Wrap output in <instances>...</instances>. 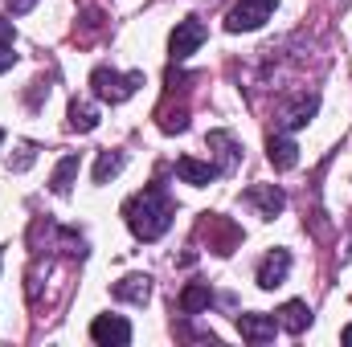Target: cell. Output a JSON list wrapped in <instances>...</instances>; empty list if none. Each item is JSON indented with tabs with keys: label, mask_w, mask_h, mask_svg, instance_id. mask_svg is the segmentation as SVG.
Wrapping results in <instances>:
<instances>
[{
	"label": "cell",
	"mask_w": 352,
	"mask_h": 347,
	"mask_svg": "<svg viewBox=\"0 0 352 347\" xmlns=\"http://www.w3.org/2000/svg\"><path fill=\"white\" fill-rule=\"evenodd\" d=\"M74 176H78V156H66V160L54 168V176H50V188H54L58 196H66V192L74 188Z\"/></svg>",
	"instance_id": "cell-16"
},
{
	"label": "cell",
	"mask_w": 352,
	"mask_h": 347,
	"mask_svg": "<svg viewBox=\"0 0 352 347\" xmlns=\"http://www.w3.org/2000/svg\"><path fill=\"white\" fill-rule=\"evenodd\" d=\"M115 298L144 307V302L152 298V278H148V274H127L123 282H115Z\"/></svg>",
	"instance_id": "cell-12"
},
{
	"label": "cell",
	"mask_w": 352,
	"mask_h": 347,
	"mask_svg": "<svg viewBox=\"0 0 352 347\" xmlns=\"http://www.w3.org/2000/svg\"><path fill=\"white\" fill-rule=\"evenodd\" d=\"M37 0H8V12H29Z\"/></svg>",
	"instance_id": "cell-23"
},
{
	"label": "cell",
	"mask_w": 352,
	"mask_h": 347,
	"mask_svg": "<svg viewBox=\"0 0 352 347\" xmlns=\"http://www.w3.org/2000/svg\"><path fill=\"white\" fill-rule=\"evenodd\" d=\"M176 176L184 180V184H192V188H205V184H213L217 180V164H201V160H192V156H180L176 160Z\"/></svg>",
	"instance_id": "cell-11"
},
{
	"label": "cell",
	"mask_w": 352,
	"mask_h": 347,
	"mask_svg": "<svg viewBox=\"0 0 352 347\" xmlns=\"http://www.w3.org/2000/svg\"><path fill=\"white\" fill-rule=\"evenodd\" d=\"M278 327H283L287 335H303V331L311 327V307L299 302V298L283 302V307H278Z\"/></svg>",
	"instance_id": "cell-10"
},
{
	"label": "cell",
	"mask_w": 352,
	"mask_h": 347,
	"mask_svg": "<svg viewBox=\"0 0 352 347\" xmlns=\"http://www.w3.org/2000/svg\"><path fill=\"white\" fill-rule=\"evenodd\" d=\"M90 339L102 347H127L131 344V323L123 315H98L90 323Z\"/></svg>",
	"instance_id": "cell-5"
},
{
	"label": "cell",
	"mask_w": 352,
	"mask_h": 347,
	"mask_svg": "<svg viewBox=\"0 0 352 347\" xmlns=\"http://www.w3.org/2000/svg\"><path fill=\"white\" fill-rule=\"evenodd\" d=\"M266 160H270L274 172H291L299 164V143L291 135H270L266 139Z\"/></svg>",
	"instance_id": "cell-7"
},
{
	"label": "cell",
	"mask_w": 352,
	"mask_h": 347,
	"mask_svg": "<svg viewBox=\"0 0 352 347\" xmlns=\"http://www.w3.org/2000/svg\"><path fill=\"white\" fill-rule=\"evenodd\" d=\"M209 302H213V290H209L205 282H192V286L180 290V311H184V315H201Z\"/></svg>",
	"instance_id": "cell-15"
},
{
	"label": "cell",
	"mask_w": 352,
	"mask_h": 347,
	"mask_svg": "<svg viewBox=\"0 0 352 347\" xmlns=\"http://www.w3.org/2000/svg\"><path fill=\"white\" fill-rule=\"evenodd\" d=\"M94 127H98V110H94L90 102H78V98H74V102H70V131H82V135H87Z\"/></svg>",
	"instance_id": "cell-17"
},
{
	"label": "cell",
	"mask_w": 352,
	"mask_h": 347,
	"mask_svg": "<svg viewBox=\"0 0 352 347\" xmlns=\"http://www.w3.org/2000/svg\"><path fill=\"white\" fill-rule=\"evenodd\" d=\"M238 331L246 344H270L278 331V319L274 315H238Z\"/></svg>",
	"instance_id": "cell-9"
},
{
	"label": "cell",
	"mask_w": 352,
	"mask_h": 347,
	"mask_svg": "<svg viewBox=\"0 0 352 347\" xmlns=\"http://www.w3.org/2000/svg\"><path fill=\"white\" fill-rule=\"evenodd\" d=\"M213 152H217V172H230L234 164H238V143L226 135V131H209V139H205Z\"/></svg>",
	"instance_id": "cell-14"
},
{
	"label": "cell",
	"mask_w": 352,
	"mask_h": 347,
	"mask_svg": "<svg viewBox=\"0 0 352 347\" xmlns=\"http://www.w3.org/2000/svg\"><path fill=\"white\" fill-rule=\"evenodd\" d=\"M29 164H33V147L25 143V147H21V156H16V160H8V168H12V172H21V168H29Z\"/></svg>",
	"instance_id": "cell-21"
},
{
	"label": "cell",
	"mask_w": 352,
	"mask_h": 347,
	"mask_svg": "<svg viewBox=\"0 0 352 347\" xmlns=\"http://www.w3.org/2000/svg\"><path fill=\"white\" fill-rule=\"evenodd\" d=\"M127 225H131V233L140 237V241H160L164 233H168V225H173L176 208L173 200H168V192L160 188V184H152V188H144V192H135L131 200H127Z\"/></svg>",
	"instance_id": "cell-1"
},
{
	"label": "cell",
	"mask_w": 352,
	"mask_h": 347,
	"mask_svg": "<svg viewBox=\"0 0 352 347\" xmlns=\"http://www.w3.org/2000/svg\"><path fill=\"white\" fill-rule=\"evenodd\" d=\"M0 139H4V131H0Z\"/></svg>",
	"instance_id": "cell-26"
},
{
	"label": "cell",
	"mask_w": 352,
	"mask_h": 347,
	"mask_svg": "<svg viewBox=\"0 0 352 347\" xmlns=\"http://www.w3.org/2000/svg\"><path fill=\"white\" fill-rule=\"evenodd\" d=\"M287 274H291V250H270L263 258V265H258V286L274 290V286L287 282Z\"/></svg>",
	"instance_id": "cell-6"
},
{
	"label": "cell",
	"mask_w": 352,
	"mask_h": 347,
	"mask_svg": "<svg viewBox=\"0 0 352 347\" xmlns=\"http://www.w3.org/2000/svg\"><path fill=\"white\" fill-rule=\"evenodd\" d=\"M278 8V0H238L226 16V29L230 33H254L270 21V12Z\"/></svg>",
	"instance_id": "cell-3"
},
{
	"label": "cell",
	"mask_w": 352,
	"mask_h": 347,
	"mask_svg": "<svg viewBox=\"0 0 352 347\" xmlns=\"http://www.w3.org/2000/svg\"><path fill=\"white\" fill-rule=\"evenodd\" d=\"M246 200L258 208V217H266V221L287 208V196H283V188H274V184H254V188H246Z\"/></svg>",
	"instance_id": "cell-8"
},
{
	"label": "cell",
	"mask_w": 352,
	"mask_h": 347,
	"mask_svg": "<svg viewBox=\"0 0 352 347\" xmlns=\"http://www.w3.org/2000/svg\"><path fill=\"white\" fill-rule=\"evenodd\" d=\"M316 110H320V98H316V94H303L295 106H287V110H283V127H287V131H299V127H307V123H311V115H316Z\"/></svg>",
	"instance_id": "cell-13"
},
{
	"label": "cell",
	"mask_w": 352,
	"mask_h": 347,
	"mask_svg": "<svg viewBox=\"0 0 352 347\" xmlns=\"http://www.w3.org/2000/svg\"><path fill=\"white\" fill-rule=\"evenodd\" d=\"M123 172V152H98L94 160V184H107L111 176Z\"/></svg>",
	"instance_id": "cell-19"
},
{
	"label": "cell",
	"mask_w": 352,
	"mask_h": 347,
	"mask_svg": "<svg viewBox=\"0 0 352 347\" xmlns=\"http://www.w3.org/2000/svg\"><path fill=\"white\" fill-rule=\"evenodd\" d=\"M340 344H344V347H352V323L344 327V331H340Z\"/></svg>",
	"instance_id": "cell-25"
},
{
	"label": "cell",
	"mask_w": 352,
	"mask_h": 347,
	"mask_svg": "<svg viewBox=\"0 0 352 347\" xmlns=\"http://www.w3.org/2000/svg\"><path fill=\"white\" fill-rule=\"evenodd\" d=\"M140 86H144V74H119V70H107V66H98L90 74V90L102 102H127Z\"/></svg>",
	"instance_id": "cell-2"
},
{
	"label": "cell",
	"mask_w": 352,
	"mask_h": 347,
	"mask_svg": "<svg viewBox=\"0 0 352 347\" xmlns=\"http://www.w3.org/2000/svg\"><path fill=\"white\" fill-rule=\"evenodd\" d=\"M156 119H160V131H168V135H176V131H188V110L184 106H160L156 110Z\"/></svg>",
	"instance_id": "cell-20"
},
{
	"label": "cell",
	"mask_w": 352,
	"mask_h": 347,
	"mask_svg": "<svg viewBox=\"0 0 352 347\" xmlns=\"http://www.w3.org/2000/svg\"><path fill=\"white\" fill-rule=\"evenodd\" d=\"M209 225L217 229V254H234V246L242 241V233H238V225H230V221H221V217H209Z\"/></svg>",
	"instance_id": "cell-18"
},
{
	"label": "cell",
	"mask_w": 352,
	"mask_h": 347,
	"mask_svg": "<svg viewBox=\"0 0 352 347\" xmlns=\"http://www.w3.org/2000/svg\"><path fill=\"white\" fill-rule=\"evenodd\" d=\"M0 41H12V21L0 16Z\"/></svg>",
	"instance_id": "cell-24"
},
{
	"label": "cell",
	"mask_w": 352,
	"mask_h": 347,
	"mask_svg": "<svg viewBox=\"0 0 352 347\" xmlns=\"http://www.w3.org/2000/svg\"><path fill=\"white\" fill-rule=\"evenodd\" d=\"M12 62H16V53H12V41H0V74H4V70H12Z\"/></svg>",
	"instance_id": "cell-22"
},
{
	"label": "cell",
	"mask_w": 352,
	"mask_h": 347,
	"mask_svg": "<svg viewBox=\"0 0 352 347\" xmlns=\"http://www.w3.org/2000/svg\"><path fill=\"white\" fill-rule=\"evenodd\" d=\"M205 37H209L205 25H201L197 16H188V21H180V25L173 29V37H168V53H173L176 62H184L188 53H197V49L205 45Z\"/></svg>",
	"instance_id": "cell-4"
}]
</instances>
